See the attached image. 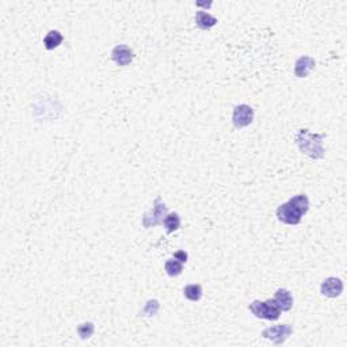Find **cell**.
Here are the masks:
<instances>
[{"label": "cell", "instance_id": "cell-6", "mask_svg": "<svg viewBox=\"0 0 347 347\" xmlns=\"http://www.w3.org/2000/svg\"><path fill=\"white\" fill-rule=\"evenodd\" d=\"M254 121V109L248 105H239L234 109V115H232V122L235 128L242 129L246 128Z\"/></svg>", "mask_w": 347, "mask_h": 347}, {"label": "cell", "instance_id": "cell-1", "mask_svg": "<svg viewBox=\"0 0 347 347\" xmlns=\"http://www.w3.org/2000/svg\"><path fill=\"white\" fill-rule=\"evenodd\" d=\"M326 134L312 133L310 129H300L296 134V144L304 155L310 156L311 159H323L326 151L323 148V140Z\"/></svg>", "mask_w": 347, "mask_h": 347}, {"label": "cell", "instance_id": "cell-9", "mask_svg": "<svg viewBox=\"0 0 347 347\" xmlns=\"http://www.w3.org/2000/svg\"><path fill=\"white\" fill-rule=\"evenodd\" d=\"M315 65H316L315 59H312L310 56H301L294 64V75L297 78H306L311 73V71L314 69Z\"/></svg>", "mask_w": 347, "mask_h": 347}, {"label": "cell", "instance_id": "cell-8", "mask_svg": "<svg viewBox=\"0 0 347 347\" xmlns=\"http://www.w3.org/2000/svg\"><path fill=\"white\" fill-rule=\"evenodd\" d=\"M320 292L323 296L328 297V298H336L342 294L343 292V282L336 277H330L322 282L320 286Z\"/></svg>", "mask_w": 347, "mask_h": 347}, {"label": "cell", "instance_id": "cell-3", "mask_svg": "<svg viewBox=\"0 0 347 347\" xmlns=\"http://www.w3.org/2000/svg\"><path fill=\"white\" fill-rule=\"evenodd\" d=\"M167 205L162 201V198L158 197L153 202V206L149 212H146L142 216V226L144 228H151L163 224L164 217L167 216Z\"/></svg>", "mask_w": 347, "mask_h": 347}, {"label": "cell", "instance_id": "cell-20", "mask_svg": "<svg viewBox=\"0 0 347 347\" xmlns=\"http://www.w3.org/2000/svg\"><path fill=\"white\" fill-rule=\"evenodd\" d=\"M197 6H204V7H210V6H212V2H209V3H202V2H198V3H197Z\"/></svg>", "mask_w": 347, "mask_h": 347}, {"label": "cell", "instance_id": "cell-2", "mask_svg": "<svg viewBox=\"0 0 347 347\" xmlns=\"http://www.w3.org/2000/svg\"><path fill=\"white\" fill-rule=\"evenodd\" d=\"M248 310L251 311V314L258 319H264V320H277L280 319L281 312L280 306L277 305V302L274 301V298L266 300V301H259L255 300L252 301L248 306Z\"/></svg>", "mask_w": 347, "mask_h": 347}, {"label": "cell", "instance_id": "cell-19", "mask_svg": "<svg viewBox=\"0 0 347 347\" xmlns=\"http://www.w3.org/2000/svg\"><path fill=\"white\" fill-rule=\"evenodd\" d=\"M174 258L179 260V262H182V263H186V262H187V259H188V255H187V252L186 251H183V250H179V251H176L175 254H174Z\"/></svg>", "mask_w": 347, "mask_h": 347}, {"label": "cell", "instance_id": "cell-11", "mask_svg": "<svg viewBox=\"0 0 347 347\" xmlns=\"http://www.w3.org/2000/svg\"><path fill=\"white\" fill-rule=\"evenodd\" d=\"M196 23L200 29L208 30L213 27L214 25H217V18H214L213 15H210L209 13H205V11H198L196 14Z\"/></svg>", "mask_w": 347, "mask_h": 347}, {"label": "cell", "instance_id": "cell-16", "mask_svg": "<svg viewBox=\"0 0 347 347\" xmlns=\"http://www.w3.org/2000/svg\"><path fill=\"white\" fill-rule=\"evenodd\" d=\"M164 270L170 277H178L183 272V263L178 259H168L164 264Z\"/></svg>", "mask_w": 347, "mask_h": 347}, {"label": "cell", "instance_id": "cell-15", "mask_svg": "<svg viewBox=\"0 0 347 347\" xmlns=\"http://www.w3.org/2000/svg\"><path fill=\"white\" fill-rule=\"evenodd\" d=\"M288 202H290L293 206H296L297 209L301 212L302 216L310 210V200L305 194H298V196L292 197Z\"/></svg>", "mask_w": 347, "mask_h": 347}, {"label": "cell", "instance_id": "cell-18", "mask_svg": "<svg viewBox=\"0 0 347 347\" xmlns=\"http://www.w3.org/2000/svg\"><path fill=\"white\" fill-rule=\"evenodd\" d=\"M94 331H95V326H94L91 322L82 323V324H79V327H78V334H79V336L82 339L91 338L92 334H94Z\"/></svg>", "mask_w": 347, "mask_h": 347}, {"label": "cell", "instance_id": "cell-13", "mask_svg": "<svg viewBox=\"0 0 347 347\" xmlns=\"http://www.w3.org/2000/svg\"><path fill=\"white\" fill-rule=\"evenodd\" d=\"M163 225L166 228L167 234L175 232V230H178L180 228V216L178 213H175V212L167 213V216L164 217Z\"/></svg>", "mask_w": 347, "mask_h": 347}, {"label": "cell", "instance_id": "cell-5", "mask_svg": "<svg viewBox=\"0 0 347 347\" xmlns=\"http://www.w3.org/2000/svg\"><path fill=\"white\" fill-rule=\"evenodd\" d=\"M277 217L281 222L284 224H289V225H297L301 222L302 214L300 210L297 209L296 206H293L290 202L282 204L278 206L277 209Z\"/></svg>", "mask_w": 347, "mask_h": 347}, {"label": "cell", "instance_id": "cell-4", "mask_svg": "<svg viewBox=\"0 0 347 347\" xmlns=\"http://www.w3.org/2000/svg\"><path fill=\"white\" fill-rule=\"evenodd\" d=\"M292 334L293 327L290 324H278V326L268 327V328L262 331V336L264 339L272 340L274 344H282Z\"/></svg>", "mask_w": 347, "mask_h": 347}, {"label": "cell", "instance_id": "cell-17", "mask_svg": "<svg viewBox=\"0 0 347 347\" xmlns=\"http://www.w3.org/2000/svg\"><path fill=\"white\" fill-rule=\"evenodd\" d=\"M159 310H160V304L158 300H148V301L145 302V305H144V308H142L141 314L140 315L144 316V318H152V316L158 315Z\"/></svg>", "mask_w": 347, "mask_h": 347}, {"label": "cell", "instance_id": "cell-14", "mask_svg": "<svg viewBox=\"0 0 347 347\" xmlns=\"http://www.w3.org/2000/svg\"><path fill=\"white\" fill-rule=\"evenodd\" d=\"M183 294L190 301H200L202 297V286L198 284L187 285V286H184Z\"/></svg>", "mask_w": 347, "mask_h": 347}, {"label": "cell", "instance_id": "cell-10", "mask_svg": "<svg viewBox=\"0 0 347 347\" xmlns=\"http://www.w3.org/2000/svg\"><path fill=\"white\" fill-rule=\"evenodd\" d=\"M274 301L277 302V305L280 306L282 312H288L293 306L292 293L289 292L288 289H278L274 296Z\"/></svg>", "mask_w": 347, "mask_h": 347}, {"label": "cell", "instance_id": "cell-12", "mask_svg": "<svg viewBox=\"0 0 347 347\" xmlns=\"http://www.w3.org/2000/svg\"><path fill=\"white\" fill-rule=\"evenodd\" d=\"M64 37L63 34L57 31V30H51L49 33L46 34L45 38H44V45L48 51H53L57 46L61 45Z\"/></svg>", "mask_w": 347, "mask_h": 347}, {"label": "cell", "instance_id": "cell-7", "mask_svg": "<svg viewBox=\"0 0 347 347\" xmlns=\"http://www.w3.org/2000/svg\"><path fill=\"white\" fill-rule=\"evenodd\" d=\"M111 59L120 67H126L133 61L134 52L128 45L120 44V45L114 46V49L111 51Z\"/></svg>", "mask_w": 347, "mask_h": 347}]
</instances>
